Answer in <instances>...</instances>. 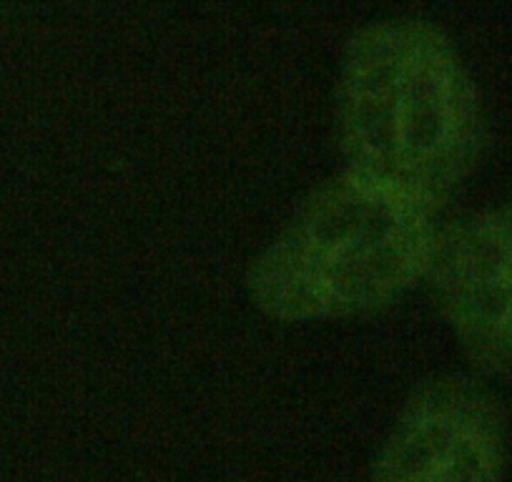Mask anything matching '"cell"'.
<instances>
[{"mask_svg":"<svg viewBox=\"0 0 512 482\" xmlns=\"http://www.w3.org/2000/svg\"><path fill=\"white\" fill-rule=\"evenodd\" d=\"M334 131L344 171L437 214L480 164L485 108L445 31L422 18L359 28L344 48Z\"/></svg>","mask_w":512,"mask_h":482,"instance_id":"1","label":"cell"},{"mask_svg":"<svg viewBox=\"0 0 512 482\" xmlns=\"http://www.w3.org/2000/svg\"><path fill=\"white\" fill-rule=\"evenodd\" d=\"M432 211L342 171L319 184L246 272V292L274 322H329L384 312L427 279Z\"/></svg>","mask_w":512,"mask_h":482,"instance_id":"2","label":"cell"},{"mask_svg":"<svg viewBox=\"0 0 512 482\" xmlns=\"http://www.w3.org/2000/svg\"><path fill=\"white\" fill-rule=\"evenodd\" d=\"M507 412L480 382L427 380L412 392L372 462L369 482H502Z\"/></svg>","mask_w":512,"mask_h":482,"instance_id":"3","label":"cell"},{"mask_svg":"<svg viewBox=\"0 0 512 482\" xmlns=\"http://www.w3.org/2000/svg\"><path fill=\"white\" fill-rule=\"evenodd\" d=\"M427 282L472 370L512 377V199L442 226Z\"/></svg>","mask_w":512,"mask_h":482,"instance_id":"4","label":"cell"}]
</instances>
